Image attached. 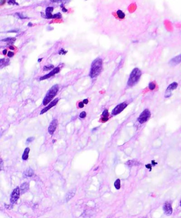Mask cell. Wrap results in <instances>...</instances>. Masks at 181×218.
I'll list each match as a JSON object with an SVG mask.
<instances>
[{"mask_svg":"<svg viewBox=\"0 0 181 218\" xmlns=\"http://www.w3.org/2000/svg\"><path fill=\"white\" fill-rule=\"evenodd\" d=\"M102 115L104 116V118H108V110H105L103 111V112Z\"/></svg>","mask_w":181,"mask_h":218,"instance_id":"484cf974","label":"cell"},{"mask_svg":"<svg viewBox=\"0 0 181 218\" xmlns=\"http://www.w3.org/2000/svg\"><path fill=\"white\" fill-rule=\"evenodd\" d=\"M53 68H54V66L52 65L45 66L43 68V70L44 71H47V70H51V69H53Z\"/></svg>","mask_w":181,"mask_h":218,"instance_id":"7402d4cb","label":"cell"},{"mask_svg":"<svg viewBox=\"0 0 181 218\" xmlns=\"http://www.w3.org/2000/svg\"><path fill=\"white\" fill-rule=\"evenodd\" d=\"M59 86L58 85H55L48 90L46 96H45L43 101V104L44 106H46L50 103L52 99L56 95L59 91Z\"/></svg>","mask_w":181,"mask_h":218,"instance_id":"3957f363","label":"cell"},{"mask_svg":"<svg viewBox=\"0 0 181 218\" xmlns=\"http://www.w3.org/2000/svg\"><path fill=\"white\" fill-rule=\"evenodd\" d=\"M29 151H30V148L29 147L26 148L25 149L24 153L23 155H22V159H23V160H27L28 159Z\"/></svg>","mask_w":181,"mask_h":218,"instance_id":"2e32d148","label":"cell"},{"mask_svg":"<svg viewBox=\"0 0 181 218\" xmlns=\"http://www.w3.org/2000/svg\"><path fill=\"white\" fill-rule=\"evenodd\" d=\"M181 62V54H180L172 59L170 60V61H169V63L170 64L171 66H173L178 65V64H179Z\"/></svg>","mask_w":181,"mask_h":218,"instance_id":"7c38bea8","label":"cell"},{"mask_svg":"<svg viewBox=\"0 0 181 218\" xmlns=\"http://www.w3.org/2000/svg\"><path fill=\"white\" fill-rule=\"evenodd\" d=\"M10 49H11V50H14V47L13 46H10Z\"/></svg>","mask_w":181,"mask_h":218,"instance_id":"b9f144b4","label":"cell"},{"mask_svg":"<svg viewBox=\"0 0 181 218\" xmlns=\"http://www.w3.org/2000/svg\"><path fill=\"white\" fill-rule=\"evenodd\" d=\"M53 7H48L46 9V13H51L53 11Z\"/></svg>","mask_w":181,"mask_h":218,"instance_id":"d4e9b609","label":"cell"},{"mask_svg":"<svg viewBox=\"0 0 181 218\" xmlns=\"http://www.w3.org/2000/svg\"><path fill=\"white\" fill-rule=\"evenodd\" d=\"M117 14H118V16L120 19H124L125 16V13L120 10H119L117 11Z\"/></svg>","mask_w":181,"mask_h":218,"instance_id":"ac0fdd59","label":"cell"},{"mask_svg":"<svg viewBox=\"0 0 181 218\" xmlns=\"http://www.w3.org/2000/svg\"><path fill=\"white\" fill-rule=\"evenodd\" d=\"M43 60V59L42 58H40V59H39L38 60V62H40V61H41V60Z\"/></svg>","mask_w":181,"mask_h":218,"instance_id":"7bdbcfd3","label":"cell"},{"mask_svg":"<svg viewBox=\"0 0 181 218\" xmlns=\"http://www.w3.org/2000/svg\"><path fill=\"white\" fill-rule=\"evenodd\" d=\"M151 165H152V164H147V165H146V167L147 168L149 169H150V171H151V169H152V168H151Z\"/></svg>","mask_w":181,"mask_h":218,"instance_id":"d6a6232c","label":"cell"},{"mask_svg":"<svg viewBox=\"0 0 181 218\" xmlns=\"http://www.w3.org/2000/svg\"><path fill=\"white\" fill-rule=\"evenodd\" d=\"M7 55H8V56H9V57H10V58L12 57V56L14 55L13 52H11V51H9V52H8V53H7Z\"/></svg>","mask_w":181,"mask_h":218,"instance_id":"f546056e","label":"cell"},{"mask_svg":"<svg viewBox=\"0 0 181 218\" xmlns=\"http://www.w3.org/2000/svg\"><path fill=\"white\" fill-rule=\"evenodd\" d=\"M86 116V113L85 111L82 112L80 114V118H84Z\"/></svg>","mask_w":181,"mask_h":218,"instance_id":"83f0119b","label":"cell"},{"mask_svg":"<svg viewBox=\"0 0 181 218\" xmlns=\"http://www.w3.org/2000/svg\"><path fill=\"white\" fill-rule=\"evenodd\" d=\"M178 86V84L176 82H174L169 85L168 86L166 90V92L165 94V98H169V97H171L172 96V91L177 88Z\"/></svg>","mask_w":181,"mask_h":218,"instance_id":"5b68a950","label":"cell"},{"mask_svg":"<svg viewBox=\"0 0 181 218\" xmlns=\"http://www.w3.org/2000/svg\"><path fill=\"white\" fill-rule=\"evenodd\" d=\"M28 26H29V27H31V26H32V24L31 22H29V23L28 24Z\"/></svg>","mask_w":181,"mask_h":218,"instance_id":"60d3db41","label":"cell"},{"mask_svg":"<svg viewBox=\"0 0 181 218\" xmlns=\"http://www.w3.org/2000/svg\"><path fill=\"white\" fill-rule=\"evenodd\" d=\"M6 53H7V50H3V54L4 55H5V54H6Z\"/></svg>","mask_w":181,"mask_h":218,"instance_id":"f35d334b","label":"cell"},{"mask_svg":"<svg viewBox=\"0 0 181 218\" xmlns=\"http://www.w3.org/2000/svg\"><path fill=\"white\" fill-rule=\"evenodd\" d=\"M16 14L17 15H18V16H19V17L20 18H21V19H25L26 17H25L23 14H21V13H16Z\"/></svg>","mask_w":181,"mask_h":218,"instance_id":"f1b7e54d","label":"cell"},{"mask_svg":"<svg viewBox=\"0 0 181 218\" xmlns=\"http://www.w3.org/2000/svg\"><path fill=\"white\" fill-rule=\"evenodd\" d=\"M88 102H89V101H88V99H85L84 101H83L82 102L84 103V104H87L88 103Z\"/></svg>","mask_w":181,"mask_h":218,"instance_id":"e575fe53","label":"cell"},{"mask_svg":"<svg viewBox=\"0 0 181 218\" xmlns=\"http://www.w3.org/2000/svg\"><path fill=\"white\" fill-rule=\"evenodd\" d=\"M8 3L11 4H13V5L14 4H17V5H18V4L15 1H11V0L10 1H8Z\"/></svg>","mask_w":181,"mask_h":218,"instance_id":"4dcf8cb0","label":"cell"},{"mask_svg":"<svg viewBox=\"0 0 181 218\" xmlns=\"http://www.w3.org/2000/svg\"><path fill=\"white\" fill-rule=\"evenodd\" d=\"M24 175L26 177H31L34 174V172L31 168H28L27 170L24 172Z\"/></svg>","mask_w":181,"mask_h":218,"instance_id":"9a60e30c","label":"cell"},{"mask_svg":"<svg viewBox=\"0 0 181 218\" xmlns=\"http://www.w3.org/2000/svg\"><path fill=\"white\" fill-rule=\"evenodd\" d=\"M60 71V68L59 67H56L55 68H54V69H53V70L50 72L49 73H48L47 74L45 75V76L41 77L40 78V80H43L45 79H48L49 78H50L51 77L54 76V74L58 73L59 71Z\"/></svg>","mask_w":181,"mask_h":218,"instance_id":"30bf717a","label":"cell"},{"mask_svg":"<svg viewBox=\"0 0 181 218\" xmlns=\"http://www.w3.org/2000/svg\"><path fill=\"white\" fill-rule=\"evenodd\" d=\"M5 3V1H3V0H2V1H0V4L1 5H3Z\"/></svg>","mask_w":181,"mask_h":218,"instance_id":"8d00e7d4","label":"cell"},{"mask_svg":"<svg viewBox=\"0 0 181 218\" xmlns=\"http://www.w3.org/2000/svg\"><path fill=\"white\" fill-rule=\"evenodd\" d=\"M151 116L150 111L148 109H145L140 114V116L138 118V121L140 123H144L147 122Z\"/></svg>","mask_w":181,"mask_h":218,"instance_id":"277c9868","label":"cell"},{"mask_svg":"<svg viewBox=\"0 0 181 218\" xmlns=\"http://www.w3.org/2000/svg\"><path fill=\"white\" fill-rule=\"evenodd\" d=\"M127 106V104L125 102L120 103L112 110V114L113 115H117L120 113L121 112H122L126 108Z\"/></svg>","mask_w":181,"mask_h":218,"instance_id":"52a82bcc","label":"cell"},{"mask_svg":"<svg viewBox=\"0 0 181 218\" xmlns=\"http://www.w3.org/2000/svg\"><path fill=\"white\" fill-rule=\"evenodd\" d=\"M29 189V184L27 182H25L22 183L20 187V191L21 194H24L26 192L27 190Z\"/></svg>","mask_w":181,"mask_h":218,"instance_id":"5bb4252c","label":"cell"},{"mask_svg":"<svg viewBox=\"0 0 181 218\" xmlns=\"http://www.w3.org/2000/svg\"></svg>","mask_w":181,"mask_h":218,"instance_id":"f6af8a7d","label":"cell"},{"mask_svg":"<svg viewBox=\"0 0 181 218\" xmlns=\"http://www.w3.org/2000/svg\"><path fill=\"white\" fill-rule=\"evenodd\" d=\"M114 186L116 188V189H119L121 187V182L120 180L119 179H117L115 183H114Z\"/></svg>","mask_w":181,"mask_h":218,"instance_id":"ffe728a7","label":"cell"},{"mask_svg":"<svg viewBox=\"0 0 181 218\" xmlns=\"http://www.w3.org/2000/svg\"><path fill=\"white\" fill-rule=\"evenodd\" d=\"M126 164L128 165V166L132 167L133 166V165H138L140 163L137 162V161H135L134 160H131L127 161Z\"/></svg>","mask_w":181,"mask_h":218,"instance_id":"e0dca14e","label":"cell"},{"mask_svg":"<svg viewBox=\"0 0 181 218\" xmlns=\"http://www.w3.org/2000/svg\"><path fill=\"white\" fill-rule=\"evenodd\" d=\"M33 137H30V138H28L27 140V143H29V142H31L33 140Z\"/></svg>","mask_w":181,"mask_h":218,"instance_id":"836d02e7","label":"cell"},{"mask_svg":"<svg viewBox=\"0 0 181 218\" xmlns=\"http://www.w3.org/2000/svg\"><path fill=\"white\" fill-rule=\"evenodd\" d=\"M20 192V190L19 188L18 187L16 188L13 190V191H12V194H11V195L10 202H11V203L14 204L18 201L19 198Z\"/></svg>","mask_w":181,"mask_h":218,"instance_id":"8992f818","label":"cell"},{"mask_svg":"<svg viewBox=\"0 0 181 218\" xmlns=\"http://www.w3.org/2000/svg\"><path fill=\"white\" fill-rule=\"evenodd\" d=\"M75 193V189H73L72 190L70 191L66 195V197H65L66 201V202L69 201L74 196Z\"/></svg>","mask_w":181,"mask_h":218,"instance_id":"4fadbf2b","label":"cell"},{"mask_svg":"<svg viewBox=\"0 0 181 218\" xmlns=\"http://www.w3.org/2000/svg\"><path fill=\"white\" fill-rule=\"evenodd\" d=\"M67 52L66 51H65L63 49V48H62V49L59 51V54H63V55L64 54H64H65L67 53Z\"/></svg>","mask_w":181,"mask_h":218,"instance_id":"4316f807","label":"cell"},{"mask_svg":"<svg viewBox=\"0 0 181 218\" xmlns=\"http://www.w3.org/2000/svg\"><path fill=\"white\" fill-rule=\"evenodd\" d=\"M163 210L167 216H170L172 214L173 209L172 207V205L170 203L168 202H166L165 203L163 206Z\"/></svg>","mask_w":181,"mask_h":218,"instance_id":"9c48e42d","label":"cell"},{"mask_svg":"<svg viewBox=\"0 0 181 218\" xmlns=\"http://www.w3.org/2000/svg\"><path fill=\"white\" fill-rule=\"evenodd\" d=\"M58 120L54 119L52 120L48 127V132L50 135H53L55 131L56 127L58 126Z\"/></svg>","mask_w":181,"mask_h":218,"instance_id":"ba28073f","label":"cell"},{"mask_svg":"<svg viewBox=\"0 0 181 218\" xmlns=\"http://www.w3.org/2000/svg\"></svg>","mask_w":181,"mask_h":218,"instance_id":"ee69618b","label":"cell"},{"mask_svg":"<svg viewBox=\"0 0 181 218\" xmlns=\"http://www.w3.org/2000/svg\"><path fill=\"white\" fill-rule=\"evenodd\" d=\"M62 18V15L60 13H58L53 15L52 19H60Z\"/></svg>","mask_w":181,"mask_h":218,"instance_id":"cb8c5ba5","label":"cell"},{"mask_svg":"<svg viewBox=\"0 0 181 218\" xmlns=\"http://www.w3.org/2000/svg\"><path fill=\"white\" fill-rule=\"evenodd\" d=\"M59 99L58 98L55 99L54 100H53L50 103V104L48 105L47 107H46V108H45L44 109H43L40 112V114H42L44 113H45L46 112H47L48 110H50V109H51L52 107H53L54 106H55V105H56V104L58 103V102H59Z\"/></svg>","mask_w":181,"mask_h":218,"instance_id":"8fae6325","label":"cell"},{"mask_svg":"<svg viewBox=\"0 0 181 218\" xmlns=\"http://www.w3.org/2000/svg\"><path fill=\"white\" fill-rule=\"evenodd\" d=\"M103 68V60L101 59L98 58L96 59L92 62L89 76L91 78H94L97 77L100 73Z\"/></svg>","mask_w":181,"mask_h":218,"instance_id":"6da1fadb","label":"cell"},{"mask_svg":"<svg viewBox=\"0 0 181 218\" xmlns=\"http://www.w3.org/2000/svg\"><path fill=\"white\" fill-rule=\"evenodd\" d=\"M148 87H149V89L151 90V91H153V90H154L156 88V84L153 82H150V83L149 84Z\"/></svg>","mask_w":181,"mask_h":218,"instance_id":"44dd1931","label":"cell"},{"mask_svg":"<svg viewBox=\"0 0 181 218\" xmlns=\"http://www.w3.org/2000/svg\"><path fill=\"white\" fill-rule=\"evenodd\" d=\"M78 106H79V107L80 108H82L84 107V103H83L82 102H80V103H79Z\"/></svg>","mask_w":181,"mask_h":218,"instance_id":"1f68e13d","label":"cell"},{"mask_svg":"<svg viewBox=\"0 0 181 218\" xmlns=\"http://www.w3.org/2000/svg\"><path fill=\"white\" fill-rule=\"evenodd\" d=\"M141 74V70L138 68L133 69L130 74L129 80L127 81V85L129 86L135 85L140 80Z\"/></svg>","mask_w":181,"mask_h":218,"instance_id":"7a4b0ae2","label":"cell"},{"mask_svg":"<svg viewBox=\"0 0 181 218\" xmlns=\"http://www.w3.org/2000/svg\"><path fill=\"white\" fill-rule=\"evenodd\" d=\"M15 40H16V38H11V37H9V38H6L5 39H4L1 40V41H4V42H9V44H12V43H13Z\"/></svg>","mask_w":181,"mask_h":218,"instance_id":"d6986e66","label":"cell"},{"mask_svg":"<svg viewBox=\"0 0 181 218\" xmlns=\"http://www.w3.org/2000/svg\"><path fill=\"white\" fill-rule=\"evenodd\" d=\"M61 7H62V11H63V12H67V10L64 7H63V6L62 4L61 5Z\"/></svg>","mask_w":181,"mask_h":218,"instance_id":"d590c367","label":"cell"},{"mask_svg":"<svg viewBox=\"0 0 181 218\" xmlns=\"http://www.w3.org/2000/svg\"><path fill=\"white\" fill-rule=\"evenodd\" d=\"M108 119V118H104V117H103V118H102V120H103V121H107Z\"/></svg>","mask_w":181,"mask_h":218,"instance_id":"74e56055","label":"cell"},{"mask_svg":"<svg viewBox=\"0 0 181 218\" xmlns=\"http://www.w3.org/2000/svg\"><path fill=\"white\" fill-rule=\"evenodd\" d=\"M8 62H9V60H8L7 59L6 60V59H1V60H0V62H1V66H2L3 65H4V64L5 65H7Z\"/></svg>","mask_w":181,"mask_h":218,"instance_id":"603a6c76","label":"cell"},{"mask_svg":"<svg viewBox=\"0 0 181 218\" xmlns=\"http://www.w3.org/2000/svg\"><path fill=\"white\" fill-rule=\"evenodd\" d=\"M157 164V163H156V162H155V161H152V165H154L155 164Z\"/></svg>","mask_w":181,"mask_h":218,"instance_id":"ab89813d","label":"cell"}]
</instances>
